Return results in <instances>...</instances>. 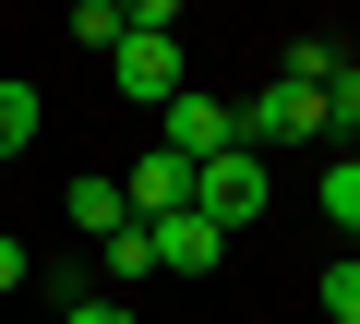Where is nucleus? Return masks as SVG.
I'll list each match as a JSON object with an SVG mask.
<instances>
[{
  "label": "nucleus",
  "mask_w": 360,
  "mask_h": 324,
  "mask_svg": "<svg viewBox=\"0 0 360 324\" xmlns=\"http://www.w3.org/2000/svg\"><path fill=\"white\" fill-rule=\"evenodd\" d=\"M324 132H360V72H336V84H324Z\"/></svg>",
  "instance_id": "13"
},
{
  "label": "nucleus",
  "mask_w": 360,
  "mask_h": 324,
  "mask_svg": "<svg viewBox=\"0 0 360 324\" xmlns=\"http://www.w3.org/2000/svg\"><path fill=\"white\" fill-rule=\"evenodd\" d=\"M312 205H324V228H360V156H336V169L312 181Z\"/></svg>",
  "instance_id": "9"
},
{
  "label": "nucleus",
  "mask_w": 360,
  "mask_h": 324,
  "mask_svg": "<svg viewBox=\"0 0 360 324\" xmlns=\"http://www.w3.org/2000/svg\"><path fill=\"white\" fill-rule=\"evenodd\" d=\"M72 37H84V48H108V60H120V37H132V13H120V0H84V13H72Z\"/></svg>",
  "instance_id": "11"
},
{
  "label": "nucleus",
  "mask_w": 360,
  "mask_h": 324,
  "mask_svg": "<svg viewBox=\"0 0 360 324\" xmlns=\"http://www.w3.org/2000/svg\"><path fill=\"white\" fill-rule=\"evenodd\" d=\"M108 72H120V96H132V108H180V37H120V60H108Z\"/></svg>",
  "instance_id": "4"
},
{
  "label": "nucleus",
  "mask_w": 360,
  "mask_h": 324,
  "mask_svg": "<svg viewBox=\"0 0 360 324\" xmlns=\"http://www.w3.org/2000/svg\"><path fill=\"white\" fill-rule=\"evenodd\" d=\"M60 324H144V312H132V300H84V288H72V312H60Z\"/></svg>",
  "instance_id": "14"
},
{
  "label": "nucleus",
  "mask_w": 360,
  "mask_h": 324,
  "mask_svg": "<svg viewBox=\"0 0 360 324\" xmlns=\"http://www.w3.org/2000/svg\"><path fill=\"white\" fill-rule=\"evenodd\" d=\"M25 276H37V264H25V240H0V300H13Z\"/></svg>",
  "instance_id": "15"
},
{
  "label": "nucleus",
  "mask_w": 360,
  "mask_h": 324,
  "mask_svg": "<svg viewBox=\"0 0 360 324\" xmlns=\"http://www.w3.org/2000/svg\"><path fill=\"white\" fill-rule=\"evenodd\" d=\"M25 144H37V84L0 72V156H25Z\"/></svg>",
  "instance_id": "8"
},
{
  "label": "nucleus",
  "mask_w": 360,
  "mask_h": 324,
  "mask_svg": "<svg viewBox=\"0 0 360 324\" xmlns=\"http://www.w3.org/2000/svg\"><path fill=\"white\" fill-rule=\"evenodd\" d=\"M96 264L132 288V276H156V228H120V240H96Z\"/></svg>",
  "instance_id": "10"
},
{
  "label": "nucleus",
  "mask_w": 360,
  "mask_h": 324,
  "mask_svg": "<svg viewBox=\"0 0 360 324\" xmlns=\"http://www.w3.org/2000/svg\"><path fill=\"white\" fill-rule=\"evenodd\" d=\"M156 144L180 156V169H217V156L240 144V108H229V96H193V84H180V108H156Z\"/></svg>",
  "instance_id": "3"
},
{
  "label": "nucleus",
  "mask_w": 360,
  "mask_h": 324,
  "mask_svg": "<svg viewBox=\"0 0 360 324\" xmlns=\"http://www.w3.org/2000/svg\"><path fill=\"white\" fill-rule=\"evenodd\" d=\"M120 193H132V228H156V216H180V205H193V169H180L168 144H144L132 169H120Z\"/></svg>",
  "instance_id": "5"
},
{
  "label": "nucleus",
  "mask_w": 360,
  "mask_h": 324,
  "mask_svg": "<svg viewBox=\"0 0 360 324\" xmlns=\"http://www.w3.org/2000/svg\"><path fill=\"white\" fill-rule=\"evenodd\" d=\"M217 252H229V228H205L193 205L156 216V276H217Z\"/></svg>",
  "instance_id": "6"
},
{
  "label": "nucleus",
  "mask_w": 360,
  "mask_h": 324,
  "mask_svg": "<svg viewBox=\"0 0 360 324\" xmlns=\"http://www.w3.org/2000/svg\"><path fill=\"white\" fill-rule=\"evenodd\" d=\"M312 300H324L336 324H360V252H348V264H324V288H312Z\"/></svg>",
  "instance_id": "12"
},
{
  "label": "nucleus",
  "mask_w": 360,
  "mask_h": 324,
  "mask_svg": "<svg viewBox=\"0 0 360 324\" xmlns=\"http://www.w3.org/2000/svg\"><path fill=\"white\" fill-rule=\"evenodd\" d=\"M240 144H252V156H288V144H324V96L276 72V84H264V96L240 108Z\"/></svg>",
  "instance_id": "2"
},
{
  "label": "nucleus",
  "mask_w": 360,
  "mask_h": 324,
  "mask_svg": "<svg viewBox=\"0 0 360 324\" xmlns=\"http://www.w3.org/2000/svg\"><path fill=\"white\" fill-rule=\"evenodd\" d=\"M264 205H276V169H264L252 144H229L217 169H193V216H205V228H252Z\"/></svg>",
  "instance_id": "1"
},
{
  "label": "nucleus",
  "mask_w": 360,
  "mask_h": 324,
  "mask_svg": "<svg viewBox=\"0 0 360 324\" xmlns=\"http://www.w3.org/2000/svg\"><path fill=\"white\" fill-rule=\"evenodd\" d=\"M72 228H84V240H120V228H132V193H120L108 169H84V181H72Z\"/></svg>",
  "instance_id": "7"
}]
</instances>
